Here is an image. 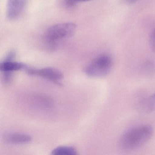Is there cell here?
Instances as JSON below:
<instances>
[{
  "instance_id": "cell-1",
  "label": "cell",
  "mask_w": 155,
  "mask_h": 155,
  "mask_svg": "<svg viewBox=\"0 0 155 155\" xmlns=\"http://www.w3.org/2000/svg\"><path fill=\"white\" fill-rule=\"evenodd\" d=\"M152 126L142 125L136 127L124 133L119 140V145L123 149H136L145 145L153 136Z\"/></svg>"
},
{
  "instance_id": "cell-2",
  "label": "cell",
  "mask_w": 155,
  "mask_h": 155,
  "mask_svg": "<svg viewBox=\"0 0 155 155\" xmlns=\"http://www.w3.org/2000/svg\"><path fill=\"white\" fill-rule=\"evenodd\" d=\"M113 65L112 58L107 54H102L94 59L84 70L89 77L103 78L108 75Z\"/></svg>"
},
{
  "instance_id": "cell-3",
  "label": "cell",
  "mask_w": 155,
  "mask_h": 155,
  "mask_svg": "<svg viewBox=\"0 0 155 155\" xmlns=\"http://www.w3.org/2000/svg\"><path fill=\"white\" fill-rule=\"evenodd\" d=\"M77 28V25L71 22L56 24L47 30L45 38L50 43H54L60 40L72 37Z\"/></svg>"
},
{
  "instance_id": "cell-4",
  "label": "cell",
  "mask_w": 155,
  "mask_h": 155,
  "mask_svg": "<svg viewBox=\"0 0 155 155\" xmlns=\"http://www.w3.org/2000/svg\"><path fill=\"white\" fill-rule=\"evenodd\" d=\"M27 73L48 80L58 85H61L60 81L63 79L64 76L61 71L55 68H46L41 69L26 68Z\"/></svg>"
},
{
  "instance_id": "cell-5",
  "label": "cell",
  "mask_w": 155,
  "mask_h": 155,
  "mask_svg": "<svg viewBox=\"0 0 155 155\" xmlns=\"http://www.w3.org/2000/svg\"><path fill=\"white\" fill-rule=\"evenodd\" d=\"M28 0H8L7 15L11 20L18 18L23 12Z\"/></svg>"
},
{
  "instance_id": "cell-6",
  "label": "cell",
  "mask_w": 155,
  "mask_h": 155,
  "mask_svg": "<svg viewBox=\"0 0 155 155\" xmlns=\"http://www.w3.org/2000/svg\"><path fill=\"white\" fill-rule=\"evenodd\" d=\"M26 68L27 67L25 64L21 62H16L13 60H4L0 64V70L2 72L12 73L13 71Z\"/></svg>"
},
{
  "instance_id": "cell-7",
  "label": "cell",
  "mask_w": 155,
  "mask_h": 155,
  "mask_svg": "<svg viewBox=\"0 0 155 155\" xmlns=\"http://www.w3.org/2000/svg\"><path fill=\"white\" fill-rule=\"evenodd\" d=\"M5 139L8 143L12 144H26L30 142V136L22 133H11L6 135Z\"/></svg>"
},
{
  "instance_id": "cell-8",
  "label": "cell",
  "mask_w": 155,
  "mask_h": 155,
  "mask_svg": "<svg viewBox=\"0 0 155 155\" xmlns=\"http://www.w3.org/2000/svg\"><path fill=\"white\" fill-rule=\"evenodd\" d=\"M139 108L143 113L155 111V92L141 101Z\"/></svg>"
},
{
  "instance_id": "cell-9",
  "label": "cell",
  "mask_w": 155,
  "mask_h": 155,
  "mask_svg": "<svg viewBox=\"0 0 155 155\" xmlns=\"http://www.w3.org/2000/svg\"><path fill=\"white\" fill-rule=\"evenodd\" d=\"M52 155H76L77 150L73 147L68 146H60L54 149L51 152Z\"/></svg>"
},
{
  "instance_id": "cell-10",
  "label": "cell",
  "mask_w": 155,
  "mask_h": 155,
  "mask_svg": "<svg viewBox=\"0 0 155 155\" xmlns=\"http://www.w3.org/2000/svg\"><path fill=\"white\" fill-rule=\"evenodd\" d=\"M142 71L144 75L148 77L153 76L155 74V65L151 61H147L142 66Z\"/></svg>"
},
{
  "instance_id": "cell-11",
  "label": "cell",
  "mask_w": 155,
  "mask_h": 155,
  "mask_svg": "<svg viewBox=\"0 0 155 155\" xmlns=\"http://www.w3.org/2000/svg\"><path fill=\"white\" fill-rule=\"evenodd\" d=\"M150 45L151 50L155 52V29L151 33L150 39Z\"/></svg>"
},
{
  "instance_id": "cell-12",
  "label": "cell",
  "mask_w": 155,
  "mask_h": 155,
  "mask_svg": "<svg viewBox=\"0 0 155 155\" xmlns=\"http://www.w3.org/2000/svg\"><path fill=\"white\" fill-rule=\"evenodd\" d=\"M137 1H138V0H126V1L127 2H128L130 3H135Z\"/></svg>"
},
{
  "instance_id": "cell-13",
  "label": "cell",
  "mask_w": 155,
  "mask_h": 155,
  "mask_svg": "<svg viewBox=\"0 0 155 155\" xmlns=\"http://www.w3.org/2000/svg\"><path fill=\"white\" fill-rule=\"evenodd\" d=\"M89 1H91V0H82V1L83 2Z\"/></svg>"
}]
</instances>
